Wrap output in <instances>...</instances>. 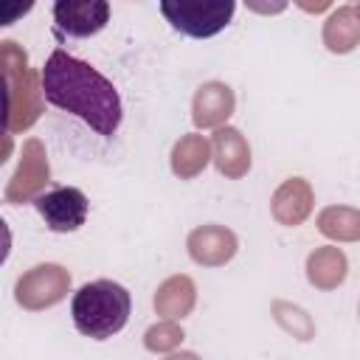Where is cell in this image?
Returning <instances> with one entry per match:
<instances>
[{
    "instance_id": "277c9868",
    "label": "cell",
    "mask_w": 360,
    "mask_h": 360,
    "mask_svg": "<svg viewBox=\"0 0 360 360\" xmlns=\"http://www.w3.org/2000/svg\"><path fill=\"white\" fill-rule=\"evenodd\" d=\"M37 214L45 219V228L53 233H73L87 222V194L76 186H56L34 197Z\"/></svg>"
},
{
    "instance_id": "6da1fadb",
    "label": "cell",
    "mask_w": 360,
    "mask_h": 360,
    "mask_svg": "<svg viewBox=\"0 0 360 360\" xmlns=\"http://www.w3.org/2000/svg\"><path fill=\"white\" fill-rule=\"evenodd\" d=\"M42 93L56 110L82 118L101 138H112L124 121V104L115 84L90 62L56 48L42 65Z\"/></svg>"
},
{
    "instance_id": "7a4b0ae2",
    "label": "cell",
    "mask_w": 360,
    "mask_h": 360,
    "mask_svg": "<svg viewBox=\"0 0 360 360\" xmlns=\"http://www.w3.org/2000/svg\"><path fill=\"white\" fill-rule=\"evenodd\" d=\"M132 312V295L112 278H96L76 290L70 301L73 326L93 340H110L118 335Z\"/></svg>"
},
{
    "instance_id": "5b68a950",
    "label": "cell",
    "mask_w": 360,
    "mask_h": 360,
    "mask_svg": "<svg viewBox=\"0 0 360 360\" xmlns=\"http://www.w3.org/2000/svg\"><path fill=\"white\" fill-rule=\"evenodd\" d=\"M53 22L68 37H76V39L93 37L110 22V3L107 0H56Z\"/></svg>"
},
{
    "instance_id": "8992f818",
    "label": "cell",
    "mask_w": 360,
    "mask_h": 360,
    "mask_svg": "<svg viewBox=\"0 0 360 360\" xmlns=\"http://www.w3.org/2000/svg\"><path fill=\"white\" fill-rule=\"evenodd\" d=\"M34 8L31 0H0V25H14L20 17H25Z\"/></svg>"
},
{
    "instance_id": "3957f363",
    "label": "cell",
    "mask_w": 360,
    "mask_h": 360,
    "mask_svg": "<svg viewBox=\"0 0 360 360\" xmlns=\"http://www.w3.org/2000/svg\"><path fill=\"white\" fill-rule=\"evenodd\" d=\"M160 14L166 17V22L191 37V39H208L219 31L228 28V22L236 14V3L233 0H163Z\"/></svg>"
},
{
    "instance_id": "52a82bcc",
    "label": "cell",
    "mask_w": 360,
    "mask_h": 360,
    "mask_svg": "<svg viewBox=\"0 0 360 360\" xmlns=\"http://www.w3.org/2000/svg\"><path fill=\"white\" fill-rule=\"evenodd\" d=\"M8 121H11V87L8 79L0 73V135L8 132Z\"/></svg>"
},
{
    "instance_id": "ba28073f",
    "label": "cell",
    "mask_w": 360,
    "mask_h": 360,
    "mask_svg": "<svg viewBox=\"0 0 360 360\" xmlns=\"http://www.w3.org/2000/svg\"><path fill=\"white\" fill-rule=\"evenodd\" d=\"M8 253H11V228H8V222L0 217V267L6 264Z\"/></svg>"
}]
</instances>
